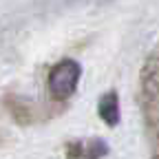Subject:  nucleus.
<instances>
[{"label":"nucleus","mask_w":159,"mask_h":159,"mask_svg":"<svg viewBox=\"0 0 159 159\" xmlns=\"http://www.w3.org/2000/svg\"><path fill=\"white\" fill-rule=\"evenodd\" d=\"M97 113H99V119H102L106 126L115 128L119 124L122 113H119V95H117V91H106L102 97H99Z\"/></svg>","instance_id":"39448f33"},{"label":"nucleus","mask_w":159,"mask_h":159,"mask_svg":"<svg viewBox=\"0 0 159 159\" xmlns=\"http://www.w3.org/2000/svg\"><path fill=\"white\" fill-rule=\"evenodd\" d=\"M64 155L69 159H102L108 155V146L104 139L91 137V139H77L69 142L64 148Z\"/></svg>","instance_id":"20e7f679"},{"label":"nucleus","mask_w":159,"mask_h":159,"mask_svg":"<svg viewBox=\"0 0 159 159\" xmlns=\"http://www.w3.org/2000/svg\"><path fill=\"white\" fill-rule=\"evenodd\" d=\"M2 104H5V108L9 111V115L13 117V122H16L18 126H22V128L42 122V111H40V108L31 102V99H27V97H20V95H16V93H9V95L2 99Z\"/></svg>","instance_id":"7ed1b4c3"},{"label":"nucleus","mask_w":159,"mask_h":159,"mask_svg":"<svg viewBox=\"0 0 159 159\" xmlns=\"http://www.w3.org/2000/svg\"><path fill=\"white\" fill-rule=\"evenodd\" d=\"M80 77H82V66L73 57H64L57 64H53L47 75V91L51 99L66 102L69 97H73L80 84Z\"/></svg>","instance_id":"f03ea898"},{"label":"nucleus","mask_w":159,"mask_h":159,"mask_svg":"<svg viewBox=\"0 0 159 159\" xmlns=\"http://www.w3.org/2000/svg\"><path fill=\"white\" fill-rule=\"evenodd\" d=\"M137 104L142 111L150 155H159V55L152 51L142 64L137 80Z\"/></svg>","instance_id":"f257e3e1"}]
</instances>
